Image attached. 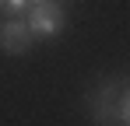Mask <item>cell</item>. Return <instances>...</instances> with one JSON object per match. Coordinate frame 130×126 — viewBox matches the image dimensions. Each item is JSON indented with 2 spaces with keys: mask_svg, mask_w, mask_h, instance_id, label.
I'll use <instances>...</instances> for the list:
<instances>
[{
  "mask_svg": "<svg viewBox=\"0 0 130 126\" xmlns=\"http://www.w3.org/2000/svg\"><path fill=\"white\" fill-rule=\"evenodd\" d=\"M123 88H127V81L120 74H112V77L99 81L88 91L85 102H88V112H91L95 126H120V95H123Z\"/></svg>",
  "mask_w": 130,
  "mask_h": 126,
  "instance_id": "cell-1",
  "label": "cell"
},
{
  "mask_svg": "<svg viewBox=\"0 0 130 126\" xmlns=\"http://www.w3.org/2000/svg\"><path fill=\"white\" fill-rule=\"evenodd\" d=\"M21 18L28 25V32H32V39H53V35L63 32L67 11H63L60 0H46V4H32Z\"/></svg>",
  "mask_w": 130,
  "mask_h": 126,
  "instance_id": "cell-2",
  "label": "cell"
},
{
  "mask_svg": "<svg viewBox=\"0 0 130 126\" xmlns=\"http://www.w3.org/2000/svg\"><path fill=\"white\" fill-rule=\"evenodd\" d=\"M32 46H35V39H32L25 18H4L0 21V53L25 56V53H32Z\"/></svg>",
  "mask_w": 130,
  "mask_h": 126,
  "instance_id": "cell-3",
  "label": "cell"
},
{
  "mask_svg": "<svg viewBox=\"0 0 130 126\" xmlns=\"http://www.w3.org/2000/svg\"><path fill=\"white\" fill-rule=\"evenodd\" d=\"M28 7H32V0H0V14L4 18H21Z\"/></svg>",
  "mask_w": 130,
  "mask_h": 126,
  "instance_id": "cell-4",
  "label": "cell"
},
{
  "mask_svg": "<svg viewBox=\"0 0 130 126\" xmlns=\"http://www.w3.org/2000/svg\"><path fill=\"white\" fill-rule=\"evenodd\" d=\"M120 123L130 126V84L123 88V95H120Z\"/></svg>",
  "mask_w": 130,
  "mask_h": 126,
  "instance_id": "cell-5",
  "label": "cell"
},
{
  "mask_svg": "<svg viewBox=\"0 0 130 126\" xmlns=\"http://www.w3.org/2000/svg\"><path fill=\"white\" fill-rule=\"evenodd\" d=\"M32 4H46V0H32Z\"/></svg>",
  "mask_w": 130,
  "mask_h": 126,
  "instance_id": "cell-6",
  "label": "cell"
},
{
  "mask_svg": "<svg viewBox=\"0 0 130 126\" xmlns=\"http://www.w3.org/2000/svg\"><path fill=\"white\" fill-rule=\"evenodd\" d=\"M120 126H123V123H120Z\"/></svg>",
  "mask_w": 130,
  "mask_h": 126,
  "instance_id": "cell-7",
  "label": "cell"
}]
</instances>
